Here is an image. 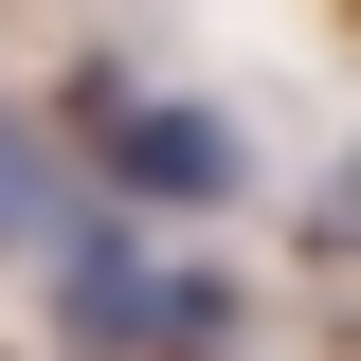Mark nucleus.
<instances>
[{
	"instance_id": "nucleus-2",
	"label": "nucleus",
	"mask_w": 361,
	"mask_h": 361,
	"mask_svg": "<svg viewBox=\"0 0 361 361\" xmlns=\"http://www.w3.org/2000/svg\"><path fill=\"white\" fill-rule=\"evenodd\" d=\"M73 145H90V180H109V199H145V217L235 199V127H217V109H163V90H127V73L73 90Z\"/></svg>"
},
{
	"instance_id": "nucleus-1",
	"label": "nucleus",
	"mask_w": 361,
	"mask_h": 361,
	"mask_svg": "<svg viewBox=\"0 0 361 361\" xmlns=\"http://www.w3.org/2000/svg\"><path fill=\"white\" fill-rule=\"evenodd\" d=\"M54 343H90V361H235V271L163 253L127 217H73L54 235Z\"/></svg>"
},
{
	"instance_id": "nucleus-3",
	"label": "nucleus",
	"mask_w": 361,
	"mask_h": 361,
	"mask_svg": "<svg viewBox=\"0 0 361 361\" xmlns=\"http://www.w3.org/2000/svg\"><path fill=\"white\" fill-rule=\"evenodd\" d=\"M54 235H73V145H54L37 109H0V253L54 271Z\"/></svg>"
},
{
	"instance_id": "nucleus-4",
	"label": "nucleus",
	"mask_w": 361,
	"mask_h": 361,
	"mask_svg": "<svg viewBox=\"0 0 361 361\" xmlns=\"http://www.w3.org/2000/svg\"><path fill=\"white\" fill-rule=\"evenodd\" d=\"M307 253H361V180H325V199H307Z\"/></svg>"
}]
</instances>
